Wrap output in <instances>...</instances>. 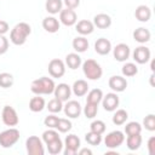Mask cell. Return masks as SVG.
<instances>
[{
	"mask_svg": "<svg viewBox=\"0 0 155 155\" xmlns=\"http://www.w3.org/2000/svg\"><path fill=\"white\" fill-rule=\"evenodd\" d=\"M30 33H31L30 25L25 22H19L12 28L10 33V40L12 44L21 46L27 41V38L30 35Z\"/></svg>",
	"mask_w": 155,
	"mask_h": 155,
	"instance_id": "obj_1",
	"label": "cell"
},
{
	"mask_svg": "<svg viewBox=\"0 0 155 155\" xmlns=\"http://www.w3.org/2000/svg\"><path fill=\"white\" fill-rule=\"evenodd\" d=\"M54 81L51 78L41 76L34 80L30 85V91L34 94H51L54 91Z\"/></svg>",
	"mask_w": 155,
	"mask_h": 155,
	"instance_id": "obj_2",
	"label": "cell"
},
{
	"mask_svg": "<svg viewBox=\"0 0 155 155\" xmlns=\"http://www.w3.org/2000/svg\"><path fill=\"white\" fill-rule=\"evenodd\" d=\"M82 71L88 80H93V81L99 80L103 74L101 64L94 59H86L82 63Z\"/></svg>",
	"mask_w": 155,
	"mask_h": 155,
	"instance_id": "obj_3",
	"label": "cell"
},
{
	"mask_svg": "<svg viewBox=\"0 0 155 155\" xmlns=\"http://www.w3.org/2000/svg\"><path fill=\"white\" fill-rule=\"evenodd\" d=\"M19 131L15 127H10L0 133V145L2 148H11L19 140Z\"/></svg>",
	"mask_w": 155,
	"mask_h": 155,
	"instance_id": "obj_4",
	"label": "cell"
},
{
	"mask_svg": "<svg viewBox=\"0 0 155 155\" xmlns=\"http://www.w3.org/2000/svg\"><path fill=\"white\" fill-rule=\"evenodd\" d=\"M25 149L29 155H44L45 154L42 139H40L36 136H30L25 140Z\"/></svg>",
	"mask_w": 155,
	"mask_h": 155,
	"instance_id": "obj_5",
	"label": "cell"
},
{
	"mask_svg": "<svg viewBox=\"0 0 155 155\" xmlns=\"http://www.w3.org/2000/svg\"><path fill=\"white\" fill-rule=\"evenodd\" d=\"M1 119H2V122L6 126H8V127H15L19 122L18 114H17L16 109L12 108L11 105H5L2 108V110H1Z\"/></svg>",
	"mask_w": 155,
	"mask_h": 155,
	"instance_id": "obj_6",
	"label": "cell"
},
{
	"mask_svg": "<svg viewBox=\"0 0 155 155\" xmlns=\"http://www.w3.org/2000/svg\"><path fill=\"white\" fill-rule=\"evenodd\" d=\"M124 142H125V136H124V132L121 131H111L104 138V144L109 149L119 148Z\"/></svg>",
	"mask_w": 155,
	"mask_h": 155,
	"instance_id": "obj_7",
	"label": "cell"
},
{
	"mask_svg": "<svg viewBox=\"0 0 155 155\" xmlns=\"http://www.w3.org/2000/svg\"><path fill=\"white\" fill-rule=\"evenodd\" d=\"M47 70H48V74L52 78L59 79V78H62L65 74V64H64V62L62 59L53 58V59L50 61L48 67H47Z\"/></svg>",
	"mask_w": 155,
	"mask_h": 155,
	"instance_id": "obj_8",
	"label": "cell"
},
{
	"mask_svg": "<svg viewBox=\"0 0 155 155\" xmlns=\"http://www.w3.org/2000/svg\"><path fill=\"white\" fill-rule=\"evenodd\" d=\"M80 138L76 134H68L64 139V155H75L80 148Z\"/></svg>",
	"mask_w": 155,
	"mask_h": 155,
	"instance_id": "obj_9",
	"label": "cell"
},
{
	"mask_svg": "<svg viewBox=\"0 0 155 155\" xmlns=\"http://www.w3.org/2000/svg\"><path fill=\"white\" fill-rule=\"evenodd\" d=\"M63 110L64 114L70 119H78L82 111L81 104L78 101H67L65 104L63 105Z\"/></svg>",
	"mask_w": 155,
	"mask_h": 155,
	"instance_id": "obj_10",
	"label": "cell"
},
{
	"mask_svg": "<svg viewBox=\"0 0 155 155\" xmlns=\"http://www.w3.org/2000/svg\"><path fill=\"white\" fill-rule=\"evenodd\" d=\"M119 103H120V99H119V96L116 94V92L107 93V94L103 96V98H102L103 108H104V110H107V111H115L116 108L119 107Z\"/></svg>",
	"mask_w": 155,
	"mask_h": 155,
	"instance_id": "obj_11",
	"label": "cell"
},
{
	"mask_svg": "<svg viewBox=\"0 0 155 155\" xmlns=\"http://www.w3.org/2000/svg\"><path fill=\"white\" fill-rule=\"evenodd\" d=\"M133 59L136 63L138 64H145L150 61L151 57V52L147 46H138L134 48L133 51Z\"/></svg>",
	"mask_w": 155,
	"mask_h": 155,
	"instance_id": "obj_12",
	"label": "cell"
},
{
	"mask_svg": "<svg viewBox=\"0 0 155 155\" xmlns=\"http://www.w3.org/2000/svg\"><path fill=\"white\" fill-rule=\"evenodd\" d=\"M59 22L64 24L65 27H71L78 22V16L76 12L71 8H62L59 12Z\"/></svg>",
	"mask_w": 155,
	"mask_h": 155,
	"instance_id": "obj_13",
	"label": "cell"
},
{
	"mask_svg": "<svg viewBox=\"0 0 155 155\" xmlns=\"http://www.w3.org/2000/svg\"><path fill=\"white\" fill-rule=\"evenodd\" d=\"M113 54L117 62H126L131 54V50H130L128 45L121 42V44H117L113 48Z\"/></svg>",
	"mask_w": 155,
	"mask_h": 155,
	"instance_id": "obj_14",
	"label": "cell"
},
{
	"mask_svg": "<svg viewBox=\"0 0 155 155\" xmlns=\"http://www.w3.org/2000/svg\"><path fill=\"white\" fill-rule=\"evenodd\" d=\"M108 85L109 87L114 91V92H124L127 87V81L124 76H120V75H113L110 76L109 81H108Z\"/></svg>",
	"mask_w": 155,
	"mask_h": 155,
	"instance_id": "obj_15",
	"label": "cell"
},
{
	"mask_svg": "<svg viewBox=\"0 0 155 155\" xmlns=\"http://www.w3.org/2000/svg\"><path fill=\"white\" fill-rule=\"evenodd\" d=\"M53 94L56 98H58L59 101L62 102H67L69 101L70 96H71V87L68 85V84H58L56 87H54V91H53Z\"/></svg>",
	"mask_w": 155,
	"mask_h": 155,
	"instance_id": "obj_16",
	"label": "cell"
},
{
	"mask_svg": "<svg viewBox=\"0 0 155 155\" xmlns=\"http://www.w3.org/2000/svg\"><path fill=\"white\" fill-rule=\"evenodd\" d=\"M75 29L80 35L85 36V35H90L93 33L94 25H93V22H91L88 19H81L75 23Z\"/></svg>",
	"mask_w": 155,
	"mask_h": 155,
	"instance_id": "obj_17",
	"label": "cell"
},
{
	"mask_svg": "<svg viewBox=\"0 0 155 155\" xmlns=\"http://www.w3.org/2000/svg\"><path fill=\"white\" fill-rule=\"evenodd\" d=\"M59 25H61L59 19H57L53 16H48V17H45L42 19V28L47 33H52V34L53 33H57L58 29H59Z\"/></svg>",
	"mask_w": 155,
	"mask_h": 155,
	"instance_id": "obj_18",
	"label": "cell"
},
{
	"mask_svg": "<svg viewBox=\"0 0 155 155\" xmlns=\"http://www.w3.org/2000/svg\"><path fill=\"white\" fill-rule=\"evenodd\" d=\"M94 51L101 56H105L111 51V42L105 38H99L94 42Z\"/></svg>",
	"mask_w": 155,
	"mask_h": 155,
	"instance_id": "obj_19",
	"label": "cell"
},
{
	"mask_svg": "<svg viewBox=\"0 0 155 155\" xmlns=\"http://www.w3.org/2000/svg\"><path fill=\"white\" fill-rule=\"evenodd\" d=\"M93 25L99 29H107L111 25V17L107 13H98L93 17Z\"/></svg>",
	"mask_w": 155,
	"mask_h": 155,
	"instance_id": "obj_20",
	"label": "cell"
},
{
	"mask_svg": "<svg viewBox=\"0 0 155 155\" xmlns=\"http://www.w3.org/2000/svg\"><path fill=\"white\" fill-rule=\"evenodd\" d=\"M134 17L139 22H148L151 17V10L147 5H139L134 11Z\"/></svg>",
	"mask_w": 155,
	"mask_h": 155,
	"instance_id": "obj_21",
	"label": "cell"
},
{
	"mask_svg": "<svg viewBox=\"0 0 155 155\" xmlns=\"http://www.w3.org/2000/svg\"><path fill=\"white\" fill-rule=\"evenodd\" d=\"M87 91H88V84H87V81H85V80H82V79L76 80V81L73 84V86H71V92H73L76 97H82V96H85V94L87 93Z\"/></svg>",
	"mask_w": 155,
	"mask_h": 155,
	"instance_id": "obj_22",
	"label": "cell"
},
{
	"mask_svg": "<svg viewBox=\"0 0 155 155\" xmlns=\"http://www.w3.org/2000/svg\"><path fill=\"white\" fill-rule=\"evenodd\" d=\"M150 38H151V34H150L149 29H147V28L140 27V28H137V29L133 31V39H134L137 42H139V44H145V42H148V41L150 40Z\"/></svg>",
	"mask_w": 155,
	"mask_h": 155,
	"instance_id": "obj_23",
	"label": "cell"
},
{
	"mask_svg": "<svg viewBox=\"0 0 155 155\" xmlns=\"http://www.w3.org/2000/svg\"><path fill=\"white\" fill-rule=\"evenodd\" d=\"M44 108H46V102L42 97H40V94H36V97H33L29 101V109L33 113H40Z\"/></svg>",
	"mask_w": 155,
	"mask_h": 155,
	"instance_id": "obj_24",
	"label": "cell"
},
{
	"mask_svg": "<svg viewBox=\"0 0 155 155\" xmlns=\"http://www.w3.org/2000/svg\"><path fill=\"white\" fill-rule=\"evenodd\" d=\"M73 48L76 51V53H82V52H86L87 48H88V40L85 38V36H76L74 40H73Z\"/></svg>",
	"mask_w": 155,
	"mask_h": 155,
	"instance_id": "obj_25",
	"label": "cell"
},
{
	"mask_svg": "<svg viewBox=\"0 0 155 155\" xmlns=\"http://www.w3.org/2000/svg\"><path fill=\"white\" fill-rule=\"evenodd\" d=\"M65 64L68 65V68L75 70V69H78V68L82 64V62H81V57H80L79 53H76V52L68 53V54L65 56Z\"/></svg>",
	"mask_w": 155,
	"mask_h": 155,
	"instance_id": "obj_26",
	"label": "cell"
},
{
	"mask_svg": "<svg viewBox=\"0 0 155 155\" xmlns=\"http://www.w3.org/2000/svg\"><path fill=\"white\" fill-rule=\"evenodd\" d=\"M45 8L51 15H57L63 8V0H46Z\"/></svg>",
	"mask_w": 155,
	"mask_h": 155,
	"instance_id": "obj_27",
	"label": "cell"
},
{
	"mask_svg": "<svg viewBox=\"0 0 155 155\" xmlns=\"http://www.w3.org/2000/svg\"><path fill=\"white\" fill-rule=\"evenodd\" d=\"M103 98V91L101 88H93L87 93L86 97V103H92V104H99Z\"/></svg>",
	"mask_w": 155,
	"mask_h": 155,
	"instance_id": "obj_28",
	"label": "cell"
},
{
	"mask_svg": "<svg viewBox=\"0 0 155 155\" xmlns=\"http://www.w3.org/2000/svg\"><path fill=\"white\" fill-rule=\"evenodd\" d=\"M126 145H127V148L130 150H137V149H139L140 145H142V136H140V133L127 136Z\"/></svg>",
	"mask_w": 155,
	"mask_h": 155,
	"instance_id": "obj_29",
	"label": "cell"
},
{
	"mask_svg": "<svg viewBox=\"0 0 155 155\" xmlns=\"http://www.w3.org/2000/svg\"><path fill=\"white\" fill-rule=\"evenodd\" d=\"M128 119V113L125 110V109H117L114 115H113V124L116 125V126H121L124 125Z\"/></svg>",
	"mask_w": 155,
	"mask_h": 155,
	"instance_id": "obj_30",
	"label": "cell"
},
{
	"mask_svg": "<svg viewBox=\"0 0 155 155\" xmlns=\"http://www.w3.org/2000/svg\"><path fill=\"white\" fill-rule=\"evenodd\" d=\"M46 145H47V150L51 155H57L63 150V142L61 140V138H57V139L47 143Z\"/></svg>",
	"mask_w": 155,
	"mask_h": 155,
	"instance_id": "obj_31",
	"label": "cell"
},
{
	"mask_svg": "<svg viewBox=\"0 0 155 155\" xmlns=\"http://www.w3.org/2000/svg\"><path fill=\"white\" fill-rule=\"evenodd\" d=\"M121 71H122V75L126 76V78H132L134 75H137L138 73V67L134 64V63H131V62H127L122 65L121 68Z\"/></svg>",
	"mask_w": 155,
	"mask_h": 155,
	"instance_id": "obj_32",
	"label": "cell"
},
{
	"mask_svg": "<svg viewBox=\"0 0 155 155\" xmlns=\"http://www.w3.org/2000/svg\"><path fill=\"white\" fill-rule=\"evenodd\" d=\"M46 108H47L48 111H51L52 114L59 113V111L63 110V102L54 97V98H52V99L48 101V103L46 104Z\"/></svg>",
	"mask_w": 155,
	"mask_h": 155,
	"instance_id": "obj_33",
	"label": "cell"
},
{
	"mask_svg": "<svg viewBox=\"0 0 155 155\" xmlns=\"http://www.w3.org/2000/svg\"><path fill=\"white\" fill-rule=\"evenodd\" d=\"M142 132V125L137 121H131L128 124H126L125 126V133L127 136H131V134H138Z\"/></svg>",
	"mask_w": 155,
	"mask_h": 155,
	"instance_id": "obj_34",
	"label": "cell"
},
{
	"mask_svg": "<svg viewBox=\"0 0 155 155\" xmlns=\"http://www.w3.org/2000/svg\"><path fill=\"white\" fill-rule=\"evenodd\" d=\"M85 140L90 144V145H99L102 143V134H98L96 132H87L85 134Z\"/></svg>",
	"mask_w": 155,
	"mask_h": 155,
	"instance_id": "obj_35",
	"label": "cell"
},
{
	"mask_svg": "<svg viewBox=\"0 0 155 155\" xmlns=\"http://www.w3.org/2000/svg\"><path fill=\"white\" fill-rule=\"evenodd\" d=\"M73 127L71 125V121L68 120V119H63V117H59L58 119V124L56 126V128L61 132V133H67L68 131H70Z\"/></svg>",
	"mask_w": 155,
	"mask_h": 155,
	"instance_id": "obj_36",
	"label": "cell"
},
{
	"mask_svg": "<svg viewBox=\"0 0 155 155\" xmlns=\"http://www.w3.org/2000/svg\"><path fill=\"white\" fill-rule=\"evenodd\" d=\"M13 76L10 73H1L0 74V87L8 88L13 85Z\"/></svg>",
	"mask_w": 155,
	"mask_h": 155,
	"instance_id": "obj_37",
	"label": "cell"
},
{
	"mask_svg": "<svg viewBox=\"0 0 155 155\" xmlns=\"http://www.w3.org/2000/svg\"><path fill=\"white\" fill-rule=\"evenodd\" d=\"M98 113V105L97 104H92V103H86L85 108H84V114L87 119H93Z\"/></svg>",
	"mask_w": 155,
	"mask_h": 155,
	"instance_id": "obj_38",
	"label": "cell"
},
{
	"mask_svg": "<svg viewBox=\"0 0 155 155\" xmlns=\"http://www.w3.org/2000/svg\"><path fill=\"white\" fill-rule=\"evenodd\" d=\"M57 138H59V134H58V132L54 131L53 128H48V130H46V131L42 133V142H44L45 144H47V143H50V142H52V140H54V139H57Z\"/></svg>",
	"mask_w": 155,
	"mask_h": 155,
	"instance_id": "obj_39",
	"label": "cell"
},
{
	"mask_svg": "<svg viewBox=\"0 0 155 155\" xmlns=\"http://www.w3.org/2000/svg\"><path fill=\"white\" fill-rule=\"evenodd\" d=\"M90 130L98 134H103L105 132V124L102 120H94L90 125Z\"/></svg>",
	"mask_w": 155,
	"mask_h": 155,
	"instance_id": "obj_40",
	"label": "cell"
},
{
	"mask_svg": "<svg viewBox=\"0 0 155 155\" xmlns=\"http://www.w3.org/2000/svg\"><path fill=\"white\" fill-rule=\"evenodd\" d=\"M143 126L145 127V130L153 132L155 131V115L154 114H149L143 119Z\"/></svg>",
	"mask_w": 155,
	"mask_h": 155,
	"instance_id": "obj_41",
	"label": "cell"
},
{
	"mask_svg": "<svg viewBox=\"0 0 155 155\" xmlns=\"http://www.w3.org/2000/svg\"><path fill=\"white\" fill-rule=\"evenodd\" d=\"M58 116H56L54 114H51V115H48V116H46L45 117V120H44V124H45V126H47L48 128H56V126H57V124H58Z\"/></svg>",
	"mask_w": 155,
	"mask_h": 155,
	"instance_id": "obj_42",
	"label": "cell"
},
{
	"mask_svg": "<svg viewBox=\"0 0 155 155\" xmlns=\"http://www.w3.org/2000/svg\"><path fill=\"white\" fill-rule=\"evenodd\" d=\"M8 50V40L6 36L0 35V54L6 53Z\"/></svg>",
	"mask_w": 155,
	"mask_h": 155,
	"instance_id": "obj_43",
	"label": "cell"
},
{
	"mask_svg": "<svg viewBox=\"0 0 155 155\" xmlns=\"http://www.w3.org/2000/svg\"><path fill=\"white\" fill-rule=\"evenodd\" d=\"M63 4L67 6V8H76L80 5V0H63Z\"/></svg>",
	"mask_w": 155,
	"mask_h": 155,
	"instance_id": "obj_44",
	"label": "cell"
},
{
	"mask_svg": "<svg viewBox=\"0 0 155 155\" xmlns=\"http://www.w3.org/2000/svg\"><path fill=\"white\" fill-rule=\"evenodd\" d=\"M148 151L150 155L155 154V137H150L148 140Z\"/></svg>",
	"mask_w": 155,
	"mask_h": 155,
	"instance_id": "obj_45",
	"label": "cell"
},
{
	"mask_svg": "<svg viewBox=\"0 0 155 155\" xmlns=\"http://www.w3.org/2000/svg\"><path fill=\"white\" fill-rule=\"evenodd\" d=\"M8 29H10V27H8V23H7L6 21H2V19H0V35H4V34H6V33L8 31Z\"/></svg>",
	"mask_w": 155,
	"mask_h": 155,
	"instance_id": "obj_46",
	"label": "cell"
},
{
	"mask_svg": "<svg viewBox=\"0 0 155 155\" xmlns=\"http://www.w3.org/2000/svg\"><path fill=\"white\" fill-rule=\"evenodd\" d=\"M78 153H79L80 155H91V154H92V151H91L90 149H87V148H84V149L79 150Z\"/></svg>",
	"mask_w": 155,
	"mask_h": 155,
	"instance_id": "obj_47",
	"label": "cell"
},
{
	"mask_svg": "<svg viewBox=\"0 0 155 155\" xmlns=\"http://www.w3.org/2000/svg\"><path fill=\"white\" fill-rule=\"evenodd\" d=\"M150 67H151V71H154V61L151 62V65Z\"/></svg>",
	"mask_w": 155,
	"mask_h": 155,
	"instance_id": "obj_48",
	"label": "cell"
}]
</instances>
